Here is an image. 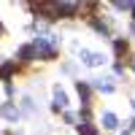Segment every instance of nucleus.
Returning a JSON list of instances; mask_svg holds the SVG:
<instances>
[{"label":"nucleus","instance_id":"f257e3e1","mask_svg":"<svg viewBox=\"0 0 135 135\" xmlns=\"http://www.w3.org/2000/svg\"><path fill=\"white\" fill-rule=\"evenodd\" d=\"M114 49H116V57L122 60V57H127V54H130V43H127L124 38H116V43H114Z\"/></svg>","mask_w":135,"mask_h":135},{"label":"nucleus","instance_id":"39448f33","mask_svg":"<svg viewBox=\"0 0 135 135\" xmlns=\"http://www.w3.org/2000/svg\"><path fill=\"white\" fill-rule=\"evenodd\" d=\"M0 35H3V27H0Z\"/></svg>","mask_w":135,"mask_h":135},{"label":"nucleus","instance_id":"20e7f679","mask_svg":"<svg viewBox=\"0 0 135 135\" xmlns=\"http://www.w3.org/2000/svg\"><path fill=\"white\" fill-rule=\"evenodd\" d=\"M78 132H81V135H97V130L92 127V122H84V124H78Z\"/></svg>","mask_w":135,"mask_h":135},{"label":"nucleus","instance_id":"f03ea898","mask_svg":"<svg viewBox=\"0 0 135 135\" xmlns=\"http://www.w3.org/2000/svg\"><path fill=\"white\" fill-rule=\"evenodd\" d=\"M81 57H84V62H86V65H100V62H103V57H100V54H89V51H81Z\"/></svg>","mask_w":135,"mask_h":135},{"label":"nucleus","instance_id":"7ed1b4c3","mask_svg":"<svg viewBox=\"0 0 135 135\" xmlns=\"http://www.w3.org/2000/svg\"><path fill=\"white\" fill-rule=\"evenodd\" d=\"M103 127L116 130V127H119V124H116V116H114V114H103Z\"/></svg>","mask_w":135,"mask_h":135}]
</instances>
